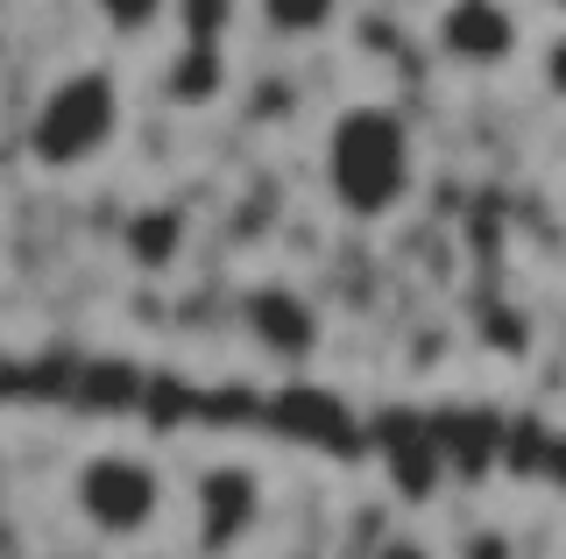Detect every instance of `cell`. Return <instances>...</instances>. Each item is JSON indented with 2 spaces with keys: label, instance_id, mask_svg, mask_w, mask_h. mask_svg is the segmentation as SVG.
<instances>
[{
  "label": "cell",
  "instance_id": "cell-1",
  "mask_svg": "<svg viewBox=\"0 0 566 559\" xmlns=\"http://www.w3.org/2000/svg\"><path fill=\"white\" fill-rule=\"evenodd\" d=\"M318 184L333 213L382 226L418 199V128L397 99H347L318 135Z\"/></svg>",
  "mask_w": 566,
  "mask_h": 559
},
{
  "label": "cell",
  "instance_id": "cell-2",
  "mask_svg": "<svg viewBox=\"0 0 566 559\" xmlns=\"http://www.w3.org/2000/svg\"><path fill=\"white\" fill-rule=\"evenodd\" d=\"M120 128H128V85H120L114 64H64V72L35 93L22 149L50 178H78V170H93V164L114 156Z\"/></svg>",
  "mask_w": 566,
  "mask_h": 559
},
{
  "label": "cell",
  "instance_id": "cell-3",
  "mask_svg": "<svg viewBox=\"0 0 566 559\" xmlns=\"http://www.w3.org/2000/svg\"><path fill=\"white\" fill-rule=\"evenodd\" d=\"M71 517L106 546H142L164 531L170 517V475L164 461H149L142 446H93L64 482Z\"/></svg>",
  "mask_w": 566,
  "mask_h": 559
},
{
  "label": "cell",
  "instance_id": "cell-4",
  "mask_svg": "<svg viewBox=\"0 0 566 559\" xmlns=\"http://www.w3.org/2000/svg\"><path fill=\"white\" fill-rule=\"evenodd\" d=\"M432 50L447 72L495 78L524 57V14L510 0H439L432 8Z\"/></svg>",
  "mask_w": 566,
  "mask_h": 559
},
{
  "label": "cell",
  "instance_id": "cell-5",
  "mask_svg": "<svg viewBox=\"0 0 566 559\" xmlns=\"http://www.w3.org/2000/svg\"><path fill=\"white\" fill-rule=\"evenodd\" d=\"M262 524V475L241 461H212L199 482H191V538L199 552H241V538Z\"/></svg>",
  "mask_w": 566,
  "mask_h": 559
},
{
  "label": "cell",
  "instance_id": "cell-6",
  "mask_svg": "<svg viewBox=\"0 0 566 559\" xmlns=\"http://www.w3.org/2000/svg\"><path fill=\"white\" fill-rule=\"evenodd\" d=\"M241 319H248V334L270 347V355H283V361H305L318 347V312L297 298V291H283V284H262L255 298L241 305Z\"/></svg>",
  "mask_w": 566,
  "mask_h": 559
},
{
  "label": "cell",
  "instance_id": "cell-7",
  "mask_svg": "<svg viewBox=\"0 0 566 559\" xmlns=\"http://www.w3.org/2000/svg\"><path fill=\"white\" fill-rule=\"evenodd\" d=\"M248 8H255V29L270 43H297V50L326 43L347 22V0H248Z\"/></svg>",
  "mask_w": 566,
  "mask_h": 559
},
{
  "label": "cell",
  "instance_id": "cell-8",
  "mask_svg": "<svg viewBox=\"0 0 566 559\" xmlns=\"http://www.w3.org/2000/svg\"><path fill=\"white\" fill-rule=\"evenodd\" d=\"M85 8L99 14L106 29H114L120 43H142V36H156V29L170 22V8L177 0H85Z\"/></svg>",
  "mask_w": 566,
  "mask_h": 559
},
{
  "label": "cell",
  "instance_id": "cell-9",
  "mask_svg": "<svg viewBox=\"0 0 566 559\" xmlns=\"http://www.w3.org/2000/svg\"><path fill=\"white\" fill-rule=\"evenodd\" d=\"M170 14L185 22V36L199 43V50H212V43H220V29H227V22L241 14V0H177Z\"/></svg>",
  "mask_w": 566,
  "mask_h": 559
},
{
  "label": "cell",
  "instance_id": "cell-10",
  "mask_svg": "<svg viewBox=\"0 0 566 559\" xmlns=\"http://www.w3.org/2000/svg\"><path fill=\"white\" fill-rule=\"evenodd\" d=\"M538 85H545V99L566 107V22H559V36H545V50H538Z\"/></svg>",
  "mask_w": 566,
  "mask_h": 559
},
{
  "label": "cell",
  "instance_id": "cell-11",
  "mask_svg": "<svg viewBox=\"0 0 566 559\" xmlns=\"http://www.w3.org/2000/svg\"><path fill=\"white\" fill-rule=\"evenodd\" d=\"M368 559H439V546H432V538H418V531H389Z\"/></svg>",
  "mask_w": 566,
  "mask_h": 559
},
{
  "label": "cell",
  "instance_id": "cell-12",
  "mask_svg": "<svg viewBox=\"0 0 566 559\" xmlns=\"http://www.w3.org/2000/svg\"><path fill=\"white\" fill-rule=\"evenodd\" d=\"M545 8H553V14H559V22H566V0H545Z\"/></svg>",
  "mask_w": 566,
  "mask_h": 559
}]
</instances>
